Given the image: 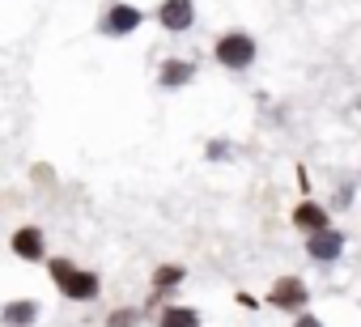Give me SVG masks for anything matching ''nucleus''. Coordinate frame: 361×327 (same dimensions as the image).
I'll return each mask as SVG.
<instances>
[{
	"label": "nucleus",
	"mask_w": 361,
	"mask_h": 327,
	"mask_svg": "<svg viewBox=\"0 0 361 327\" xmlns=\"http://www.w3.org/2000/svg\"><path fill=\"white\" fill-rule=\"evenodd\" d=\"M192 77H196V64H188V60H166L157 81H161L166 90H178V85H188Z\"/></svg>",
	"instance_id": "7"
},
{
	"label": "nucleus",
	"mask_w": 361,
	"mask_h": 327,
	"mask_svg": "<svg viewBox=\"0 0 361 327\" xmlns=\"http://www.w3.org/2000/svg\"><path fill=\"white\" fill-rule=\"evenodd\" d=\"M136 323V310H115L111 314V327H132Z\"/></svg>",
	"instance_id": "13"
},
{
	"label": "nucleus",
	"mask_w": 361,
	"mask_h": 327,
	"mask_svg": "<svg viewBox=\"0 0 361 327\" xmlns=\"http://www.w3.org/2000/svg\"><path fill=\"white\" fill-rule=\"evenodd\" d=\"M293 226H302V230L319 234V230H327V213H323L319 204H302V209L293 213Z\"/></svg>",
	"instance_id": "10"
},
{
	"label": "nucleus",
	"mask_w": 361,
	"mask_h": 327,
	"mask_svg": "<svg viewBox=\"0 0 361 327\" xmlns=\"http://www.w3.org/2000/svg\"><path fill=\"white\" fill-rule=\"evenodd\" d=\"M178 280H183V268H161V272L153 276V289H157V293H166V289H170V285H178Z\"/></svg>",
	"instance_id": "12"
},
{
	"label": "nucleus",
	"mask_w": 361,
	"mask_h": 327,
	"mask_svg": "<svg viewBox=\"0 0 361 327\" xmlns=\"http://www.w3.org/2000/svg\"><path fill=\"white\" fill-rule=\"evenodd\" d=\"M306 285L298 280V276H285V280H276V289H272V306H281V310H298V306H306Z\"/></svg>",
	"instance_id": "4"
},
{
	"label": "nucleus",
	"mask_w": 361,
	"mask_h": 327,
	"mask_svg": "<svg viewBox=\"0 0 361 327\" xmlns=\"http://www.w3.org/2000/svg\"><path fill=\"white\" fill-rule=\"evenodd\" d=\"M157 22L166 30H188L196 22V5H192V0H166V5L157 9Z\"/></svg>",
	"instance_id": "3"
},
{
	"label": "nucleus",
	"mask_w": 361,
	"mask_h": 327,
	"mask_svg": "<svg viewBox=\"0 0 361 327\" xmlns=\"http://www.w3.org/2000/svg\"><path fill=\"white\" fill-rule=\"evenodd\" d=\"M136 26H140V13H136L132 5H111V13H106V22H102L106 35H128V30H136Z\"/></svg>",
	"instance_id": "6"
},
{
	"label": "nucleus",
	"mask_w": 361,
	"mask_h": 327,
	"mask_svg": "<svg viewBox=\"0 0 361 327\" xmlns=\"http://www.w3.org/2000/svg\"><path fill=\"white\" fill-rule=\"evenodd\" d=\"M161 327H200V314L192 306H170L161 314Z\"/></svg>",
	"instance_id": "11"
},
{
	"label": "nucleus",
	"mask_w": 361,
	"mask_h": 327,
	"mask_svg": "<svg viewBox=\"0 0 361 327\" xmlns=\"http://www.w3.org/2000/svg\"><path fill=\"white\" fill-rule=\"evenodd\" d=\"M51 280L64 289V297H77V302H85V297H94V293H98V276H94V272H81V268H73L68 259H56V264H51Z\"/></svg>",
	"instance_id": "1"
},
{
	"label": "nucleus",
	"mask_w": 361,
	"mask_h": 327,
	"mask_svg": "<svg viewBox=\"0 0 361 327\" xmlns=\"http://www.w3.org/2000/svg\"><path fill=\"white\" fill-rule=\"evenodd\" d=\"M217 60H221L226 68H247V64L255 60V39H251V35H221Z\"/></svg>",
	"instance_id": "2"
},
{
	"label": "nucleus",
	"mask_w": 361,
	"mask_h": 327,
	"mask_svg": "<svg viewBox=\"0 0 361 327\" xmlns=\"http://www.w3.org/2000/svg\"><path fill=\"white\" fill-rule=\"evenodd\" d=\"M13 251H18L22 259H43V234H39L35 226L18 230V234H13Z\"/></svg>",
	"instance_id": "8"
},
{
	"label": "nucleus",
	"mask_w": 361,
	"mask_h": 327,
	"mask_svg": "<svg viewBox=\"0 0 361 327\" xmlns=\"http://www.w3.org/2000/svg\"><path fill=\"white\" fill-rule=\"evenodd\" d=\"M293 327H323V323H319L314 314H298V323H293Z\"/></svg>",
	"instance_id": "14"
},
{
	"label": "nucleus",
	"mask_w": 361,
	"mask_h": 327,
	"mask_svg": "<svg viewBox=\"0 0 361 327\" xmlns=\"http://www.w3.org/2000/svg\"><path fill=\"white\" fill-rule=\"evenodd\" d=\"M306 251H310V259H323L327 264V259H336L344 251V234L340 230H319V234H310V247Z\"/></svg>",
	"instance_id": "5"
},
{
	"label": "nucleus",
	"mask_w": 361,
	"mask_h": 327,
	"mask_svg": "<svg viewBox=\"0 0 361 327\" xmlns=\"http://www.w3.org/2000/svg\"><path fill=\"white\" fill-rule=\"evenodd\" d=\"M0 319H5L9 327H30V323L39 319V302H30V297H26V302H9Z\"/></svg>",
	"instance_id": "9"
}]
</instances>
